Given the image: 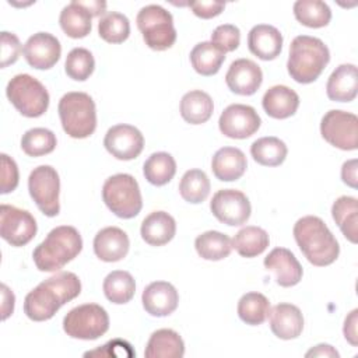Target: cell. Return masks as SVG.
<instances>
[{
  "label": "cell",
  "mask_w": 358,
  "mask_h": 358,
  "mask_svg": "<svg viewBox=\"0 0 358 358\" xmlns=\"http://www.w3.org/2000/svg\"><path fill=\"white\" fill-rule=\"evenodd\" d=\"M81 292V281L71 271H59L38 284L24 299V312L34 322H45Z\"/></svg>",
  "instance_id": "cell-1"
},
{
  "label": "cell",
  "mask_w": 358,
  "mask_h": 358,
  "mask_svg": "<svg viewBox=\"0 0 358 358\" xmlns=\"http://www.w3.org/2000/svg\"><path fill=\"white\" fill-rule=\"evenodd\" d=\"M292 232L301 252L313 266L324 267L338 257V242L322 218L302 217L295 222Z\"/></svg>",
  "instance_id": "cell-2"
},
{
  "label": "cell",
  "mask_w": 358,
  "mask_h": 358,
  "mask_svg": "<svg viewBox=\"0 0 358 358\" xmlns=\"http://www.w3.org/2000/svg\"><path fill=\"white\" fill-rule=\"evenodd\" d=\"M83 249L80 232L71 225L53 228L34 249L32 259L41 271H59L71 262Z\"/></svg>",
  "instance_id": "cell-3"
},
{
  "label": "cell",
  "mask_w": 358,
  "mask_h": 358,
  "mask_svg": "<svg viewBox=\"0 0 358 358\" xmlns=\"http://www.w3.org/2000/svg\"><path fill=\"white\" fill-rule=\"evenodd\" d=\"M330 62L329 48L323 41L309 35H298L289 45L287 70L299 84H310L319 78Z\"/></svg>",
  "instance_id": "cell-4"
},
{
  "label": "cell",
  "mask_w": 358,
  "mask_h": 358,
  "mask_svg": "<svg viewBox=\"0 0 358 358\" xmlns=\"http://www.w3.org/2000/svg\"><path fill=\"white\" fill-rule=\"evenodd\" d=\"M63 130L73 138H87L96 129V109L94 99L85 92L64 94L57 106Z\"/></svg>",
  "instance_id": "cell-5"
},
{
  "label": "cell",
  "mask_w": 358,
  "mask_h": 358,
  "mask_svg": "<svg viewBox=\"0 0 358 358\" xmlns=\"http://www.w3.org/2000/svg\"><path fill=\"white\" fill-rule=\"evenodd\" d=\"M102 199L106 207L119 218H134L143 207L137 180L129 173L109 176L102 186Z\"/></svg>",
  "instance_id": "cell-6"
},
{
  "label": "cell",
  "mask_w": 358,
  "mask_h": 358,
  "mask_svg": "<svg viewBox=\"0 0 358 358\" xmlns=\"http://www.w3.org/2000/svg\"><path fill=\"white\" fill-rule=\"evenodd\" d=\"M8 101L25 117H39L49 106V92L45 85L29 74L14 76L6 88Z\"/></svg>",
  "instance_id": "cell-7"
},
{
  "label": "cell",
  "mask_w": 358,
  "mask_h": 358,
  "mask_svg": "<svg viewBox=\"0 0 358 358\" xmlns=\"http://www.w3.org/2000/svg\"><path fill=\"white\" fill-rule=\"evenodd\" d=\"M137 28L143 35L145 45L152 50H166L176 41L172 14L158 4L143 7L136 18Z\"/></svg>",
  "instance_id": "cell-8"
},
{
  "label": "cell",
  "mask_w": 358,
  "mask_h": 358,
  "mask_svg": "<svg viewBox=\"0 0 358 358\" xmlns=\"http://www.w3.org/2000/svg\"><path fill=\"white\" fill-rule=\"evenodd\" d=\"M109 329L108 312L98 303L73 308L63 319V330L71 338L96 340Z\"/></svg>",
  "instance_id": "cell-9"
},
{
  "label": "cell",
  "mask_w": 358,
  "mask_h": 358,
  "mask_svg": "<svg viewBox=\"0 0 358 358\" xmlns=\"http://www.w3.org/2000/svg\"><path fill=\"white\" fill-rule=\"evenodd\" d=\"M28 190L36 207L46 217H56L59 214L60 179L53 166L39 165L34 168L28 178Z\"/></svg>",
  "instance_id": "cell-10"
},
{
  "label": "cell",
  "mask_w": 358,
  "mask_h": 358,
  "mask_svg": "<svg viewBox=\"0 0 358 358\" xmlns=\"http://www.w3.org/2000/svg\"><path fill=\"white\" fill-rule=\"evenodd\" d=\"M322 137L336 148L352 151L358 148V117L345 110L331 109L320 122Z\"/></svg>",
  "instance_id": "cell-11"
},
{
  "label": "cell",
  "mask_w": 358,
  "mask_h": 358,
  "mask_svg": "<svg viewBox=\"0 0 358 358\" xmlns=\"http://www.w3.org/2000/svg\"><path fill=\"white\" fill-rule=\"evenodd\" d=\"M38 227L34 215L10 204L0 207V235L11 246H25L36 235Z\"/></svg>",
  "instance_id": "cell-12"
},
{
  "label": "cell",
  "mask_w": 358,
  "mask_h": 358,
  "mask_svg": "<svg viewBox=\"0 0 358 358\" xmlns=\"http://www.w3.org/2000/svg\"><path fill=\"white\" fill-rule=\"evenodd\" d=\"M210 210L220 222L229 227L245 224L252 213L249 199L243 192L236 189H221L214 193L210 201Z\"/></svg>",
  "instance_id": "cell-13"
},
{
  "label": "cell",
  "mask_w": 358,
  "mask_h": 358,
  "mask_svg": "<svg viewBox=\"0 0 358 358\" xmlns=\"http://www.w3.org/2000/svg\"><path fill=\"white\" fill-rule=\"evenodd\" d=\"M260 123L262 120L256 109L243 103H232L227 106L218 119L221 133L229 138L238 140L255 134L259 130Z\"/></svg>",
  "instance_id": "cell-14"
},
{
  "label": "cell",
  "mask_w": 358,
  "mask_h": 358,
  "mask_svg": "<svg viewBox=\"0 0 358 358\" xmlns=\"http://www.w3.org/2000/svg\"><path fill=\"white\" fill-rule=\"evenodd\" d=\"M103 145L116 159L130 161L141 154L144 148V137L137 127L120 123L112 126L106 131Z\"/></svg>",
  "instance_id": "cell-15"
},
{
  "label": "cell",
  "mask_w": 358,
  "mask_h": 358,
  "mask_svg": "<svg viewBox=\"0 0 358 358\" xmlns=\"http://www.w3.org/2000/svg\"><path fill=\"white\" fill-rule=\"evenodd\" d=\"M22 53L31 67L49 70L59 62L62 45L55 35L49 32H36L28 38L22 46Z\"/></svg>",
  "instance_id": "cell-16"
},
{
  "label": "cell",
  "mask_w": 358,
  "mask_h": 358,
  "mask_svg": "<svg viewBox=\"0 0 358 358\" xmlns=\"http://www.w3.org/2000/svg\"><path fill=\"white\" fill-rule=\"evenodd\" d=\"M263 73L250 59H238L231 63L225 83L228 88L238 95H253L262 85Z\"/></svg>",
  "instance_id": "cell-17"
},
{
  "label": "cell",
  "mask_w": 358,
  "mask_h": 358,
  "mask_svg": "<svg viewBox=\"0 0 358 358\" xmlns=\"http://www.w3.org/2000/svg\"><path fill=\"white\" fill-rule=\"evenodd\" d=\"M141 302L147 313L151 316L162 317L176 310L179 303V294L171 282L154 281L144 288Z\"/></svg>",
  "instance_id": "cell-18"
},
{
  "label": "cell",
  "mask_w": 358,
  "mask_h": 358,
  "mask_svg": "<svg viewBox=\"0 0 358 358\" xmlns=\"http://www.w3.org/2000/svg\"><path fill=\"white\" fill-rule=\"evenodd\" d=\"M264 267L275 274L280 287H294L302 280V266L295 255L285 248H275L264 257Z\"/></svg>",
  "instance_id": "cell-19"
},
{
  "label": "cell",
  "mask_w": 358,
  "mask_h": 358,
  "mask_svg": "<svg viewBox=\"0 0 358 358\" xmlns=\"http://www.w3.org/2000/svg\"><path fill=\"white\" fill-rule=\"evenodd\" d=\"M270 329L281 340H292L301 336L303 330V316L298 306L281 302L268 313Z\"/></svg>",
  "instance_id": "cell-20"
},
{
  "label": "cell",
  "mask_w": 358,
  "mask_h": 358,
  "mask_svg": "<svg viewBox=\"0 0 358 358\" xmlns=\"http://www.w3.org/2000/svg\"><path fill=\"white\" fill-rule=\"evenodd\" d=\"M130 248L127 234L117 227L102 228L94 238V252L102 262L113 263L126 257Z\"/></svg>",
  "instance_id": "cell-21"
},
{
  "label": "cell",
  "mask_w": 358,
  "mask_h": 358,
  "mask_svg": "<svg viewBox=\"0 0 358 358\" xmlns=\"http://www.w3.org/2000/svg\"><path fill=\"white\" fill-rule=\"evenodd\" d=\"M248 48L259 59L273 60L281 53L282 35L273 25H255L248 34Z\"/></svg>",
  "instance_id": "cell-22"
},
{
  "label": "cell",
  "mask_w": 358,
  "mask_h": 358,
  "mask_svg": "<svg viewBox=\"0 0 358 358\" xmlns=\"http://www.w3.org/2000/svg\"><path fill=\"white\" fill-rule=\"evenodd\" d=\"M358 91L357 66L347 63L340 64L330 74L326 84V94L334 102H351Z\"/></svg>",
  "instance_id": "cell-23"
},
{
  "label": "cell",
  "mask_w": 358,
  "mask_h": 358,
  "mask_svg": "<svg viewBox=\"0 0 358 358\" xmlns=\"http://www.w3.org/2000/svg\"><path fill=\"white\" fill-rule=\"evenodd\" d=\"M248 166L246 155L236 147H222L213 155L211 171L221 182H234L239 179Z\"/></svg>",
  "instance_id": "cell-24"
},
{
  "label": "cell",
  "mask_w": 358,
  "mask_h": 358,
  "mask_svg": "<svg viewBox=\"0 0 358 358\" xmlns=\"http://www.w3.org/2000/svg\"><path fill=\"white\" fill-rule=\"evenodd\" d=\"M141 238L151 246H162L171 242L176 234L173 217L165 211H152L148 214L140 228Z\"/></svg>",
  "instance_id": "cell-25"
},
{
  "label": "cell",
  "mask_w": 358,
  "mask_h": 358,
  "mask_svg": "<svg viewBox=\"0 0 358 358\" xmlns=\"http://www.w3.org/2000/svg\"><path fill=\"white\" fill-rule=\"evenodd\" d=\"M262 105L270 117L287 119L296 112L299 106V96L287 85H274L264 92Z\"/></svg>",
  "instance_id": "cell-26"
},
{
  "label": "cell",
  "mask_w": 358,
  "mask_h": 358,
  "mask_svg": "<svg viewBox=\"0 0 358 358\" xmlns=\"http://www.w3.org/2000/svg\"><path fill=\"white\" fill-rule=\"evenodd\" d=\"M185 355V343L179 333L172 329L155 330L147 343L145 358H182Z\"/></svg>",
  "instance_id": "cell-27"
},
{
  "label": "cell",
  "mask_w": 358,
  "mask_h": 358,
  "mask_svg": "<svg viewBox=\"0 0 358 358\" xmlns=\"http://www.w3.org/2000/svg\"><path fill=\"white\" fill-rule=\"evenodd\" d=\"M179 110L185 122L190 124H201L211 117L214 103L207 92L201 90H193L182 96Z\"/></svg>",
  "instance_id": "cell-28"
},
{
  "label": "cell",
  "mask_w": 358,
  "mask_h": 358,
  "mask_svg": "<svg viewBox=\"0 0 358 358\" xmlns=\"http://www.w3.org/2000/svg\"><path fill=\"white\" fill-rule=\"evenodd\" d=\"M91 18L92 15L80 4V1L73 0L63 7L59 17V24L67 36L80 39L85 38L91 32Z\"/></svg>",
  "instance_id": "cell-29"
},
{
  "label": "cell",
  "mask_w": 358,
  "mask_h": 358,
  "mask_svg": "<svg viewBox=\"0 0 358 358\" xmlns=\"http://www.w3.org/2000/svg\"><path fill=\"white\" fill-rule=\"evenodd\" d=\"M331 217L343 235L352 243H357L358 234V203L355 197L341 196L331 206Z\"/></svg>",
  "instance_id": "cell-30"
},
{
  "label": "cell",
  "mask_w": 358,
  "mask_h": 358,
  "mask_svg": "<svg viewBox=\"0 0 358 358\" xmlns=\"http://www.w3.org/2000/svg\"><path fill=\"white\" fill-rule=\"evenodd\" d=\"M268 243V234L263 228L255 225L243 227L232 239V248L242 257H256L262 255L267 249Z\"/></svg>",
  "instance_id": "cell-31"
},
{
  "label": "cell",
  "mask_w": 358,
  "mask_h": 358,
  "mask_svg": "<svg viewBox=\"0 0 358 358\" xmlns=\"http://www.w3.org/2000/svg\"><path fill=\"white\" fill-rule=\"evenodd\" d=\"M102 289L108 301L116 305H123L134 296L136 282L129 271L115 270L105 277Z\"/></svg>",
  "instance_id": "cell-32"
},
{
  "label": "cell",
  "mask_w": 358,
  "mask_h": 358,
  "mask_svg": "<svg viewBox=\"0 0 358 358\" xmlns=\"http://www.w3.org/2000/svg\"><path fill=\"white\" fill-rule=\"evenodd\" d=\"M225 60V53L211 42H200L190 52V63L201 76H214L220 71Z\"/></svg>",
  "instance_id": "cell-33"
},
{
  "label": "cell",
  "mask_w": 358,
  "mask_h": 358,
  "mask_svg": "<svg viewBox=\"0 0 358 358\" xmlns=\"http://www.w3.org/2000/svg\"><path fill=\"white\" fill-rule=\"evenodd\" d=\"M194 248L201 259L217 262L229 256L232 250V241L222 232L206 231L196 238Z\"/></svg>",
  "instance_id": "cell-34"
},
{
  "label": "cell",
  "mask_w": 358,
  "mask_h": 358,
  "mask_svg": "<svg viewBox=\"0 0 358 358\" xmlns=\"http://www.w3.org/2000/svg\"><path fill=\"white\" fill-rule=\"evenodd\" d=\"M143 173L151 185L164 186L175 176L176 162L168 152H154L145 159L143 165Z\"/></svg>",
  "instance_id": "cell-35"
},
{
  "label": "cell",
  "mask_w": 358,
  "mask_h": 358,
  "mask_svg": "<svg viewBox=\"0 0 358 358\" xmlns=\"http://www.w3.org/2000/svg\"><path fill=\"white\" fill-rule=\"evenodd\" d=\"M288 148L278 137H262L250 145L253 159L263 166H278L285 161Z\"/></svg>",
  "instance_id": "cell-36"
},
{
  "label": "cell",
  "mask_w": 358,
  "mask_h": 358,
  "mask_svg": "<svg viewBox=\"0 0 358 358\" xmlns=\"http://www.w3.org/2000/svg\"><path fill=\"white\" fill-rule=\"evenodd\" d=\"M294 15L305 27L322 28L330 22L331 10L320 0H298L294 3Z\"/></svg>",
  "instance_id": "cell-37"
},
{
  "label": "cell",
  "mask_w": 358,
  "mask_h": 358,
  "mask_svg": "<svg viewBox=\"0 0 358 358\" xmlns=\"http://www.w3.org/2000/svg\"><path fill=\"white\" fill-rule=\"evenodd\" d=\"M210 179L201 169H189L179 182L182 199L192 204L203 203L210 194Z\"/></svg>",
  "instance_id": "cell-38"
},
{
  "label": "cell",
  "mask_w": 358,
  "mask_h": 358,
  "mask_svg": "<svg viewBox=\"0 0 358 358\" xmlns=\"http://www.w3.org/2000/svg\"><path fill=\"white\" fill-rule=\"evenodd\" d=\"M270 313V302L260 292H248L238 302V316L249 326L262 324Z\"/></svg>",
  "instance_id": "cell-39"
},
{
  "label": "cell",
  "mask_w": 358,
  "mask_h": 358,
  "mask_svg": "<svg viewBox=\"0 0 358 358\" xmlns=\"http://www.w3.org/2000/svg\"><path fill=\"white\" fill-rule=\"evenodd\" d=\"M57 140L52 130L34 127L27 130L21 137V148L29 157H42L56 148Z\"/></svg>",
  "instance_id": "cell-40"
},
{
  "label": "cell",
  "mask_w": 358,
  "mask_h": 358,
  "mask_svg": "<svg viewBox=\"0 0 358 358\" xmlns=\"http://www.w3.org/2000/svg\"><path fill=\"white\" fill-rule=\"evenodd\" d=\"M98 34L108 43H122L130 35L129 18L120 13L108 11L98 22Z\"/></svg>",
  "instance_id": "cell-41"
},
{
  "label": "cell",
  "mask_w": 358,
  "mask_h": 358,
  "mask_svg": "<svg viewBox=\"0 0 358 358\" xmlns=\"http://www.w3.org/2000/svg\"><path fill=\"white\" fill-rule=\"evenodd\" d=\"M95 69V60L92 53L85 48H74L69 52L64 70L66 74L74 81H85L90 78Z\"/></svg>",
  "instance_id": "cell-42"
},
{
  "label": "cell",
  "mask_w": 358,
  "mask_h": 358,
  "mask_svg": "<svg viewBox=\"0 0 358 358\" xmlns=\"http://www.w3.org/2000/svg\"><path fill=\"white\" fill-rule=\"evenodd\" d=\"M241 42V31L232 24L218 25L211 34V43H214L224 53L234 52Z\"/></svg>",
  "instance_id": "cell-43"
},
{
  "label": "cell",
  "mask_w": 358,
  "mask_h": 358,
  "mask_svg": "<svg viewBox=\"0 0 358 358\" xmlns=\"http://www.w3.org/2000/svg\"><path fill=\"white\" fill-rule=\"evenodd\" d=\"M133 355H136V352L133 351L130 343L119 338L110 340L102 347L92 351H87L84 354V357H133Z\"/></svg>",
  "instance_id": "cell-44"
},
{
  "label": "cell",
  "mask_w": 358,
  "mask_h": 358,
  "mask_svg": "<svg viewBox=\"0 0 358 358\" xmlns=\"http://www.w3.org/2000/svg\"><path fill=\"white\" fill-rule=\"evenodd\" d=\"M21 53V43L20 39L7 31L1 32V69L13 64L17 62Z\"/></svg>",
  "instance_id": "cell-45"
},
{
  "label": "cell",
  "mask_w": 358,
  "mask_h": 358,
  "mask_svg": "<svg viewBox=\"0 0 358 358\" xmlns=\"http://www.w3.org/2000/svg\"><path fill=\"white\" fill-rule=\"evenodd\" d=\"M1 194H7L18 186V168L13 158L1 154Z\"/></svg>",
  "instance_id": "cell-46"
},
{
  "label": "cell",
  "mask_w": 358,
  "mask_h": 358,
  "mask_svg": "<svg viewBox=\"0 0 358 358\" xmlns=\"http://www.w3.org/2000/svg\"><path fill=\"white\" fill-rule=\"evenodd\" d=\"M187 6L192 8L194 15H197L203 20H208V18L220 15L225 7V3L224 1H213V0H208V1L201 0V1H192Z\"/></svg>",
  "instance_id": "cell-47"
},
{
  "label": "cell",
  "mask_w": 358,
  "mask_h": 358,
  "mask_svg": "<svg viewBox=\"0 0 358 358\" xmlns=\"http://www.w3.org/2000/svg\"><path fill=\"white\" fill-rule=\"evenodd\" d=\"M357 323H358V309H352L348 316L344 320V327H343V333L345 340L351 344V345H357L358 344V336H357Z\"/></svg>",
  "instance_id": "cell-48"
},
{
  "label": "cell",
  "mask_w": 358,
  "mask_h": 358,
  "mask_svg": "<svg viewBox=\"0 0 358 358\" xmlns=\"http://www.w3.org/2000/svg\"><path fill=\"white\" fill-rule=\"evenodd\" d=\"M358 166V161L357 159H350V161H345L341 166V179L343 182L352 187V189H357L358 186V178H357V168Z\"/></svg>",
  "instance_id": "cell-49"
},
{
  "label": "cell",
  "mask_w": 358,
  "mask_h": 358,
  "mask_svg": "<svg viewBox=\"0 0 358 358\" xmlns=\"http://www.w3.org/2000/svg\"><path fill=\"white\" fill-rule=\"evenodd\" d=\"M1 296H3V303H1V319L6 320L10 315H13L14 310V294L10 291V288L6 284H1Z\"/></svg>",
  "instance_id": "cell-50"
},
{
  "label": "cell",
  "mask_w": 358,
  "mask_h": 358,
  "mask_svg": "<svg viewBox=\"0 0 358 358\" xmlns=\"http://www.w3.org/2000/svg\"><path fill=\"white\" fill-rule=\"evenodd\" d=\"M305 355L306 357H334V358L340 357L338 352L329 344H319L312 350H309Z\"/></svg>",
  "instance_id": "cell-51"
},
{
  "label": "cell",
  "mask_w": 358,
  "mask_h": 358,
  "mask_svg": "<svg viewBox=\"0 0 358 358\" xmlns=\"http://www.w3.org/2000/svg\"><path fill=\"white\" fill-rule=\"evenodd\" d=\"M78 1L92 17H98L101 14H105V8H106L105 1H99V0H90V1L78 0Z\"/></svg>",
  "instance_id": "cell-52"
}]
</instances>
